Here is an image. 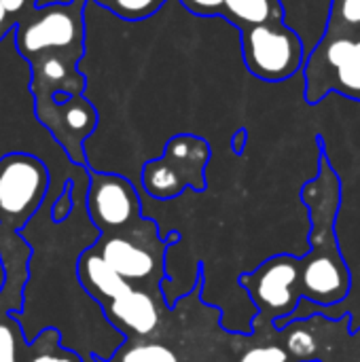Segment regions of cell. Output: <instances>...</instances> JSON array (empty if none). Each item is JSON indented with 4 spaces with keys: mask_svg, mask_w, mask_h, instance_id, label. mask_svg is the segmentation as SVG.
<instances>
[{
    "mask_svg": "<svg viewBox=\"0 0 360 362\" xmlns=\"http://www.w3.org/2000/svg\"><path fill=\"white\" fill-rule=\"evenodd\" d=\"M318 174L303 185L301 202L310 214V246L301 257L303 299L318 308H335L352 288L350 267L339 250L335 221L342 208V180L331 165L323 138H318Z\"/></svg>",
    "mask_w": 360,
    "mask_h": 362,
    "instance_id": "obj_1",
    "label": "cell"
},
{
    "mask_svg": "<svg viewBox=\"0 0 360 362\" xmlns=\"http://www.w3.org/2000/svg\"><path fill=\"white\" fill-rule=\"evenodd\" d=\"M79 278L89 297L100 305L104 318L129 339H146L159 329L161 312L155 295L142 291L110 269L91 246L79 259Z\"/></svg>",
    "mask_w": 360,
    "mask_h": 362,
    "instance_id": "obj_2",
    "label": "cell"
},
{
    "mask_svg": "<svg viewBox=\"0 0 360 362\" xmlns=\"http://www.w3.org/2000/svg\"><path fill=\"white\" fill-rule=\"evenodd\" d=\"M180 240V233L161 235L159 225L146 216L138 223L117 229L104 231L91 244V250L121 278L132 282L142 291L161 293L163 286V261L166 252L172 244Z\"/></svg>",
    "mask_w": 360,
    "mask_h": 362,
    "instance_id": "obj_3",
    "label": "cell"
},
{
    "mask_svg": "<svg viewBox=\"0 0 360 362\" xmlns=\"http://www.w3.org/2000/svg\"><path fill=\"white\" fill-rule=\"evenodd\" d=\"M303 98L310 106L329 93L360 102V32H325L306 55Z\"/></svg>",
    "mask_w": 360,
    "mask_h": 362,
    "instance_id": "obj_4",
    "label": "cell"
},
{
    "mask_svg": "<svg viewBox=\"0 0 360 362\" xmlns=\"http://www.w3.org/2000/svg\"><path fill=\"white\" fill-rule=\"evenodd\" d=\"M210 144L195 134L172 136L161 155L146 161L140 172V185L146 195L159 202L176 199L187 189L204 191L208 187L206 168L210 163Z\"/></svg>",
    "mask_w": 360,
    "mask_h": 362,
    "instance_id": "obj_5",
    "label": "cell"
},
{
    "mask_svg": "<svg viewBox=\"0 0 360 362\" xmlns=\"http://www.w3.org/2000/svg\"><path fill=\"white\" fill-rule=\"evenodd\" d=\"M51 187L49 165L30 153L0 157V233H19L40 210Z\"/></svg>",
    "mask_w": 360,
    "mask_h": 362,
    "instance_id": "obj_6",
    "label": "cell"
},
{
    "mask_svg": "<svg viewBox=\"0 0 360 362\" xmlns=\"http://www.w3.org/2000/svg\"><path fill=\"white\" fill-rule=\"evenodd\" d=\"M242 57L252 76L282 83L303 70L306 40L286 21L257 25L242 34Z\"/></svg>",
    "mask_w": 360,
    "mask_h": 362,
    "instance_id": "obj_7",
    "label": "cell"
},
{
    "mask_svg": "<svg viewBox=\"0 0 360 362\" xmlns=\"http://www.w3.org/2000/svg\"><path fill=\"white\" fill-rule=\"evenodd\" d=\"M238 286L244 288L250 301L257 305L259 318L278 322L295 314L303 301L301 293V257L276 255L263 261L257 269L238 278Z\"/></svg>",
    "mask_w": 360,
    "mask_h": 362,
    "instance_id": "obj_8",
    "label": "cell"
},
{
    "mask_svg": "<svg viewBox=\"0 0 360 362\" xmlns=\"http://www.w3.org/2000/svg\"><path fill=\"white\" fill-rule=\"evenodd\" d=\"M87 214L100 233L138 223L144 216L138 187L119 172L89 170Z\"/></svg>",
    "mask_w": 360,
    "mask_h": 362,
    "instance_id": "obj_9",
    "label": "cell"
},
{
    "mask_svg": "<svg viewBox=\"0 0 360 362\" xmlns=\"http://www.w3.org/2000/svg\"><path fill=\"white\" fill-rule=\"evenodd\" d=\"M185 8L199 17H223L233 23L240 34L265 25L286 21L282 0H180Z\"/></svg>",
    "mask_w": 360,
    "mask_h": 362,
    "instance_id": "obj_10",
    "label": "cell"
},
{
    "mask_svg": "<svg viewBox=\"0 0 360 362\" xmlns=\"http://www.w3.org/2000/svg\"><path fill=\"white\" fill-rule=\"evenodd\" d=\"M117 19L136 23L153 17L168 0H91Z\"/></svg>",
    "mask_w": 360,
    "mask_h": 362,
    "instance_id": "obj_11",
    "label": "cell"
},
{
    "mask_svg": "<svg viewBox=\"0 0 360 362\" xmlns=\"http://www.w3.org/2000/svg\"><path fill=\"white\" fill-rule=\"evenodd\" d=\"M325 32H360V0H331Z\"/></svg>",
    "mask_w": 360,
    "mask_h": 362,
    "instance_id": "obj_12",
    "label": "cell"
},
{
    "mask_svg": "<svg viewBox=\"0 0 360 362\" xmlns=\"http://www.w3.org/2000/svg\"><path fill=\"white\" fill-rule=\"evenodd\" d=\"M121 362H178V356L161 344H134L121 346Z\"/></svg>",
    "mask_w": 360,
    "mask_h": 362,
    "instance_id": "obj_13",
    "label": "cell"
},
{
    "mask_svg": "<svg viewBox=\"0 0 360 362\" xmlns=\"http://www.w3.org/2000/svg\"><path fill=\"white\" fill-rule=\"evenodd\" d=\"M238 362H297L284 344H265L246 348Z\"/></svg>",
    "mask_w": 360,
    "mask_h": 362,
    "instance_id": "obj_14",
    "label": "cell"
},
{
    "mask_svg": "<svg viewBox=\"0 0 360 362\" xmlns=\"http://www.w3.org/2000/svg\"><path fill=\"white\" fill-rule=\"evenodd\" d=\"M72 208H74V199H72V182H70L68 189L53 202V210H51L53 221H57V223L66 221V218L70 216Z\"/></svg>",
    "mask_w": 360,
    "mask_h": 362,
    "instance_id": "obj_15",
    "label": "cell"
},
{
    "mask_svg": "<svg viewBox=\"0 0 360 362\" xmlns=\"http://www.w3.org/2000/svg\"><path fill=\"white\" fill-rule=\"evenodd\" d=\"M244 140H246V134H244V132H238V134H236V144H233V151H236L238 155L242 153V144H244Z\"/></svg>",
    "mask_w": 360,
    "mask_h": 362,
    "instance_id": "obj_16",
    "label": "cell"
},
{
    "mask_svg": "<svg viewBox=\"0 0 360 362\" xmlns=\"http://www.w3.org/2000/svg\"><path fill=\"white\" fill-rule=\"evenodd\" d=\"M53 2H70V0H38V6H45V4H53Z\"/></svg>",
    "mask_w": 360,
    "mask_h": 362,
    "instance_id": "obj_17",
    "label": "cell"
},
{
    "mask_svg": "<svg viewBox=\"0 0 360 362\" xmlns=\"http://www.w3.org/2000/svg\"><path fill=\"white\" fill-rule=\"evenodd\" d=\"M359 362H360V358H359Z\"/></svg>",
    "mask_w": 360,
    "mask_h": 362,
    "instance_id": "obj_18",
    "label": "cell"
}]
</instances>
